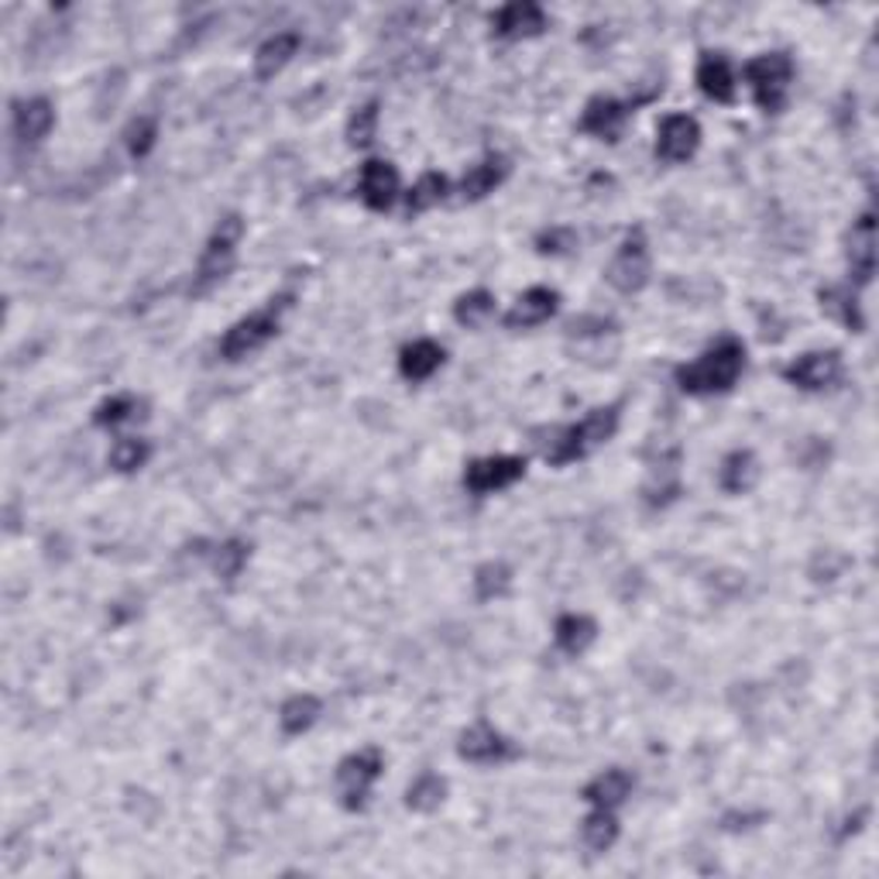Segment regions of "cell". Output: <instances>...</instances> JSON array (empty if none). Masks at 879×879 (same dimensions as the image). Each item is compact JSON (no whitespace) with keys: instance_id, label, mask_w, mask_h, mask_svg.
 <instances>
[{"instance_id":"cell-29","label":"cell","mask_w":879,"mask_h":879,"mask_svg":"<svg viewBox=\"0 0 879 879\" xmlns=\"http://www.w3.org/2000/svg\"><path fill=\"white\" fill-rule=\"evenodd\" d=\"M495 313V296L485 293V289H474V293H464L458 302H454V320L461 326H482L488 323Z\"/></svg>"},{"instance_id":"cell-20","label":"cell","mask_w":879,"mask_h":879,"mask_svg":"<svg viewBox=\"0 0 879 879\" xmlns=\"http://www.w3.org/2000/svg\"><path fill=\"white\" fill-rule=\"evenodd\" d=\"M443 358L447 354L437 341H413L399 354V371L402 378H409V382H426V378L443 365Z\"/></svg>"},{"instance_id":"cell-26","label":"cell","mask_w":879,"mask_h":879,"mask_svg":"<svg viewBox=\"0 0 879 879\" xmlns=\"http://www.w3.org/2000/svg\"><path fill=\"white\" fill-rule=\"evenodd\" d=\"M581 839H584V845L591 852L602 855V852H608L615 845V839H619V821H615V815L608 811V807H595V811H591L584 818V824H581Z\"/></svg>"},{"instance_id":"cell-32","label":"cell","mask_w":879,"mask_h":879,"mask_svg":"<svg viewBox=\"0 0 879 879\" xmlns=\"http://www.w3.org/2000/svg\"><path fill=\"white\" fill-rule=\"evenodd\" d=\"M443 197H447V179H443L440 173H426V176L409 189L406 206H409V213H423V210L437 206Z\"/></svg>"},{"instance_id":"cell-33","label":"cell","mask_w":879,"mask_h":879,"mask_svg":"<svg viewBox=\"0 0 879 879\" xmlns=\"http://www.w3.org/2000/svg\"><path fill=\"white\" fill-rule=\"evenodd\" d=\"M248 563V543L241 539H227L217 546V554H213V570H217V578L224 581H234L241 574V567Z\"/></svg>"},{"instance_id":"cell-4","label":"cell","mask_w":879,"mask_h":879,"mask_svg":"<svg viewBox=\"0 0 879 879\" xmlns=\"http://www.w3.org/2000/svg\"><path fill=\"white\" fill-rule=\"evenodd\" d=\"M746 80L756 104L767 114H780L787 104V90L794 80V62L787 52H767L746 66Z\"/></svg>"},{"instance_id":"cell-30","label":"cell","mask_w":879,"mask_h":879,"mask_svg":"<svg viewBox=\"0 0 879 879\" xmlns=\"http://www.w3.org/2000/svg\"><path fill=\"white\" fill-rule=\"evenodd\" d=\"M149 458H152L149 440L124 437V440H117L114 450H110V467H114V471H121V474H131V471H138V467H145Z\"/></svg>"},{"instance_id":"cell-16","label":"cell","mask_w":879,"mask_h":879,"mask_svg":"<svg viewBox=\"0 0 879 879\" xmlns=\"http://www.w3.org/2000/svg\"><path fill=\"white\" fill-rule=\"evenodd\" d=\"M848 269H852V278L859 282V285H866L872 278V269H876V224H872V213L869 210L852 224V234H848Z\"/></svg>"},{"instance_id":"cell-34","label":"cell","mask_w":879,"mask_h":879,"mask_svg":"<svg viewBox=\"0 0 879 879\" xmlns=\"http://www.w3.org/2000/svg\"><path fill=\"white\" fill-rule=\"evenodd\" d=\"M134 413H138V399L134 395H114V399L100 402L97 413H93V423L104 426V430H114V426L134 419Z\"/></svg>"},{"instance_id":"cell-31","label":"cell","mask_w":879,"mask_h":879,"mask_svg":"<svg viewBox=\"0 0 879 879\" xmlns=\"http://www.w3.org/2000/svg\"><path fill=\"white\" fill-rule=\"evenodd\" d=\"M821 310L828 317L842 320L848 330H863V317H859V306H855V296L848 289H824L821 293Z\"/></svg>"},{"instance_id":"cell-5","label":"cell","mask_w":879,"mask_h":879,"mask_svg":"<svg viewBox=\"0 0 879 879\" xmlns=\"http://www.w3.org/2000/svg\"><path fill=\"white\" fill-rule=\"evenodd\" d=\"M241 234H245V221L237 217V213H227V217L213 227L210 241L200 254V265H197V293H206L210 285H217L230 272Z\"/></svg>"},{"instance_id":"cell-23","label":"cell","mask_w":879,"mask_h":879,"mask_svg":"<svg viewBox=\"0 0 879 879\" xmlns=\"http://www.w3.org/2000/svg\"><path fill=\"white\" fill-rule=\"evenodd\" d=\"M595 636H598L595 619H587V615H578V611L560 615L557 626H554V639L567 656H581L591 643H595Z\"/></svg>"},{"instance_id":"cell-8","label":"cell","mask_w":879,"mask_h":879,"mask_svg":"<svg viewBox=\"0 0 879 879\" xmlns=\"http://www.w3.org/2000/svg\"><path fill=\"white\" fill-rule=\"evenodd\" d=\"M522 474H526V461H522V458L495 454V458H482V461L467 464L464 488L471 495H491V491H502V488L515 485Z\"/></svg>"},{"instance_id":"cell-11","label":"cell","mask_w":879,"mask_h":879,"mask_svg":"<svg viewBox=\"0 0 879 879\" xmlns=\"http://www.w3.org/2000/svg\"><path fill=\"white\" fill-rule=\"evenodd\" d=\"M458 752H461V759H467V763L491 767V763H506V759H512L515 756V746L495 725L478 722V725H471L461 735Z\"/></svg>"},{"instance_id":"cell-17","label":"cell","mask_w":879,"mask_h":879,"mask_svg":"<svg viewBox=\"0 0 879 879\" xmlns=\"http://www.w3.org/2000/svg\"><path fill=\"white\" fill-rule=\"evenodd\" d=\"M698 90L704 93L708 100H715V104H732L735 100V73H732V66L722 52H708L701 56L698 62Z\"/></svg>"},{"instance_id":"cell-27","label":"cell","mask_w":879,"mask_h":879,"mask_svg":"<svg viewBox=\"0 0 879 879\" xmlns=\"http://www.w3.org/2000/svg\"><path fill=\"white\" fill-rule=\"evenodd\" d=\"M443 797H447V780L440 773H419L406 791V807L419 815H430L443 804Z\"/></svg>"},{"instance_id":"cell-24","label":"cell","mask_w":879,"mask_h":879,"mask_svg":"<svg viewBox=\"0 0 879 879\" xmlns=\"http://www.w3.org/2000/svg\"><path fill=\"white\" fill-rule=\"evenodd\" d=\"M756 482H759V461L752 458V450H732V454L722 461L718 485L728 495H746Z\"/></svg>"},{"instance_id":"cell-7","label":"cell","mask_w":879,"mask_h":879,"mask_svg":"<svg viewBox=\"0 0 879 879\" xmlns=\"http://www.w3.org/2000/svg\"><path fill=\"white\" fill-rule=\"evenodd\" d=\"M385 770V759L378 749H358V752H351L347 759H341V767H337V794H341V804L347 807V811H358V807H365L371 787H375V780L382 776Z\"/></svg>"},{"instance_id":"cell-18","label":"cell","mask_w":879,"mask_h":879,"mask_svg":"<svg viewBox=\"0 0 879 879\" xmlns=\"http://www.w3.org/2000/svg\"><path fill=\"white\" fill-rule=\"evenodd\" d=\"M52 124H56V110L45 97L14 104V134H17V141H25V145L41 141L52 131Z\"/></svg>"},{"instance_id":"cell-19","label":"cell","mask_w":879,"mask_h":879,"mask_svg":"<svg viewBox=\"0 0 879 879\" xmlns=\"http://www.w3.org/2000/svg\"><path fill=\"white\" fill-rule=\"evenodd\" d=\"M506 173H509V165H506L502 158H498V155H488L485 162L471 165V169L464 173V179H461V200H464V203H478V200H485L488 193H495V189L502 186Z\"/></svg>"},{"instance_id":"cell-13","label":"cell","mask_w":879,"mask_h":879,"mask_svg":"<svg viewBox=\"0 0 879 879\" xmlns=\"http://www.w3.org/2000/svg\"><path fill=\"white\" fill-rule=\"evenodd\" d=\"M560 306V296L557 289H546V285H533L530 293H522L515 299V306L506 313V326L509 330H530V326H539L546 323Z\"/></svg>"},{"instance_id":"cell-21","label":"cell","mask_w":879,"mask_h":879,"mask_svg":"<svg viewBox=\"0 0 879 879\" xmlns=\"http://www.w3.org/2000/svg\"><path fill=\"white\" fill-rule=\"evenodd\" d=\"M629 794H632V776L626 770H605L584 787V800L591 807H608V811H615L619 804H626Z\"/></svg>"},{"instance_id":"cell-25","label":"cell","mask_w":879,"mask_h":879,"mask_svg":"<svg viewBox=\"0 0 879 879\" xmlns=\"http://www.w3.org/2000/svg\"><path fill=\"white\" fill-rule=\"evenodd\" d=\"M320 698L313 694H293L289 701L282 704L278 711V725L285 735H302V732H310L320 718Z\"/></svg>"},{"instance_id":"cell-3","label":"cell","mask_w":879,"mask_h":879,"mask_svg":"<svg viewBox=\"0 0 879 879\" xmlns=\"http://www.w3.org/2000/svg\"><path fill=\"white\" fill-rule=\"evenodd\" d=\"M289 302H293V296H275V299H269L265 306H261V310H254L251 317L237 320L221 341V358L241 361V358H248V354L265 347L278 334L282 313L289 310Z\"/></svg>"},{"instance_id":"cell-6","label":"cell","mask_w":879,"mask_h":879,"mask_svg":"<svg viewBox=\"0 0 879 879\" xmlns=\"http://www.w3.org/2000/svg\"><path fill=\"white\" fill-rule=\"evenodd\" d=\"M611 289H619L626 296L632 293H643L646 282H650V241L643 227H632L626 234V241L615 251V258L608 261V272H605Z\"/></svg>"},{"instance_id":"cell-35","label":"cell","mask_w":879,"mask_h":879,"mask_svg":"<svg viewBox=\"0 0 879 879\" xmlns=\"http://www.w3.org/2000/svg\"><path fill=\"white\" fill-rule=\"evenodd\" d=\"M375 128H378V104H365L358 114L351 117L347 124V141L354 149H368L375 141Z\"/></svg>"},{"instance_id":"cell-2","label":"cell","mask_w":879,"mask_h":879,"mask_svg":"<svg viewBox=\"0 0 879 879\" xmlns=\"http://www.w3.org/2000/svg\"><path fill=\"white\" fill-rule=\"evenodd\" d=\"M619 430V409L615 406H598L591 409L581 423L567 426V430L557 433L554 447H546V461L550 464H570V461H584L591 450H598L602 443H608Z\"/></svg>"},{"instance_id":"cell-37","label":"cell","mask_w":879,"mask_h":879,"mask_svg":"<svg viewBox=\"0 0 879 879\" xmlns=\"http://www.w3.org/2000/svg\"><path fill=\"white\" fill-rule=\"evenodd\" d=\"M578 245V237L570 227H554V230H543L539 234V251L543 254H563Z\"/></svg>"},{"instance_id":"cell-36","label":"cell","mask_w":879,"mask_h":879,"mask_svg":"<svg viewBox=\"0 0 879 879\" xmlns=\"http://www.w3.org/2000/svg\"><path fill=\"white\" fill-rule=\"evenodd\" d=\"M155 138H158V128H155L152 117H138V121H131V128H128V134H124L128 152H131L134 158H145V155L155 149Z\"/></svg>"},{"instance_id":"cell-1","label":"cell","mask_w":879,"mask_h":879,"mask_svg":"<svg viewBox=\"0 0 879 879\" xmlns=\"http://www.w3.org/2000/svg\"><path fill=\"white\" fill-rule=\"evenodd\" d=\"M743 371H746V344L735 337H722L701 358L677 368V385L687 395H722L739 382Z\"/></svg>"},{"instance_id":"cell-15","label":"cell","mask_w":879,"mask_h":879,"mask_svg":"<svg viewBox=\"0 0 879 879\" xmlns=\"http://www.w3.org/2000/svg\"><path fill=\"white\" fill-rule=\"evenodd\" d=\"M491 28L498 38H533L546 28V14L539 4L530 0H519V4H506L491 17Z\"/></svg>"},{"instance_id":"cell-9","label":"cell","mask_w":879,"mask_h":879,"mask_svg":"<svg viewBox=\"0 0 879 879\" xmlns=\"http://www.w3.org/2000/svg\"><path fill=\"white\" fill-rule=\"evenodd\" d=\"M839 375H842V358L835 351L800 354V358H794L787 368H783V378H787L794 389H804V392H824L839 382Z\"/></svg>"},{"instance_id":"cell-22","label":"cell","mask_w":879,"mask_h":879,"mask_svg":"<svg viewBox=\"0 0 879 879\" xmlns=\"http://www.w3.org/2000/svg\"><path fill=\"white\" fill-rule=\"evenodd\" d=\"M296 49H299V35L293 32H282V35H272L269 41H261V49L254 52V76L272 80L275 73H282V69L289 66Z\"/></svg>"},{"instance_id":"cell-14","label":"cell","mask_w":879,"mask_h":879,"mask_svg":"<svg viewBox=\"0 0 879 879\" xmlns=\"http://www.w3.org/2000/svg\"><path fill=\"white\" fill-rule=\"evenodd\" d=\"M626 121H629V104L615 100V97H595L581 114V131L595 134V138H605V141H615L622 134Z\"/></svg>"},{"instance_id":"cell-12","label":"cell","mask_w":879,"mask_h":879,"mask_svg":"<svg viewBox=\"0 0 879 879\" xmlns=\"http://www.w3.org/2000/svg\"><path fill=\"white\" fill-rule=\"evenodd\" d=\"M358 193L368 210H389L399 197V173L392 162L371 158L361 165V179H358Z\"/></svg>"},{"instance_id":"cell-28","label":"cell","mask_w":879,"mask_h":879,"mask_svg":"<svg viewBox=\"0 0 879 879\" xmlns=\"http://www.w3.org/2000/svg\"><path fill=\"white\" fill-rule=\"evenodd\" d=\"M509 587H512V570L502 560H488L474 570V595H478L482 602L506 598Z\"/></svg>"},{"instance_id":"cell-10","label":"cell","mask_w":879,"mask_h":879,"mask_svg":"<svg viewBox=\"0 0 879 879\" xmlns=\"http://www.w3.org/2000/svg\"><path fill=\"white\" fill-rule=\"evenodd\" d=\"M701 145V124L687 114H670L656 131V158L680 165Z\"/></svg>"}]
</instances>
